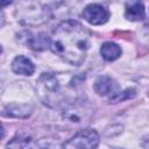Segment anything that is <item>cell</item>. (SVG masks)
I'll use <instances>...</instances> for the list:
<instances>
[{
  "instance_id": "cell-13",
  "label": "cell",
  "mask_w": 149,
  "mask_h": 149,
  "mask_svg": "<svg viewBox=\"0 0 149 149\" xmlns=\"http://www.w3.org/2000/svg\"><path fill=\"white\" fill-rule=\"evenodd\" d=\"M30 149H63V147L55 139H41L36 141Z\"/></svg>"
},
{
  "instance_id": "cell-5",
  "label": "cell",
  "mask_w": 149,
  "mask_h": 149,
  "mask_svg": "<svg viewBox=\"0 0 149 149\" xmlns=\"http://www.w3.org/2000/svg\"><path fill=\"white\" fill-rule=\"evenodd\" d=\"M83 17L91 24L99 26L107 22L109 17L108 10L99 3H90L83 10Z\"/></svg>"
},
{
  "instance_id": "cell-16",
  "label": "cell",
  "mask_w": 149,
  "mask_h": 149,
  "mask_svg": "<svg viewBox=\"0 0 149 149\" xmlns=\"http://www.w3.org/2000/svg\"><path fill=\"white\" fill-rule=\"evenodd\" d=\"M1 51H2V48H1V45H0V54H1Z\"/></svg>"
},
{
  "instance_id": "cell-12",
  "label": "cell",
  "mask_w": 149,
  "mask_h": 149,
  "mask_svg": "<svg viewBox=\"0 0 149 149\" xmlns=\"http://www.w3.org/2000/svg\"><path fill=\"white\" fill-rule=\"evenodd\" d=\"M29 141H30V136L17 134L6 144V149H23L29 143Z\"/></svg>"
},
{
  "instance_id": "cell-2",
  "label": "cell",
  "mask_w": 149,
  "mask_h": 149,
  "mask_svg": "<svg viewBox=\"0 0 149 149\" xmlns=\"http://www.w3.org/2000/svg\"><path fill=\"white\" fill-rule=\"evenodd\" d=\"M79 79L70 73H42L36 83L37 94L41 101L51 107H65L77 101Z\"/></svg>"
},
{
  "instance_id": "cell-14",
  "label": "cell",
  "mask_w": 149,
  "mask_h": 149,
  "mask_svg": "<svg viewBox=\"0 0 149 149\" xmlns=\"http://www.w3.org/2000/svg\"><path fill=\"white\" fill-rule=\"evenodd\" d=\"M5 23V15H3V12H2V8L0 7V28L3 26Z\"/></svg>"
},
{
  "instance_id": "cell-10",
  "label": "cell",
  "mask_w": 149,
  "mask_h": 149,
  "mask_svg": "<svg viewBox=\"0 0 149 149\" xmlns=\"http://www.w3.org/2000/svg\"><path fill=\"white\" fill-rule=\"evenodd\" d=\"M28 44L34 50H44L50 47V37H48L45 34L40 33L30 38H28Z\"/></svg>"
},
{
  "instance_id": "cell-15",
  "label": "cell",
  "mask_w": 149,
  "mask_h": 149,
  "mask_svg": "<svg viewBox=\"0 0 149 149\" xmlns=\"http://www.w3.org/2000/svg\"><path fill=\"white\" fill-rule=\"evenodd\" d=\"M3 136H5V128H3L2 123L0 122V140H1Z\"/></svg>"
},
{
  "instance_id": "cell-7",
  "label": "cell",
  "mask_w": 149,
  "mask_h": 149,
  "mask_svg": "<svg viewBox=\"0 0 149 149\" xmlns=\"http://www.w3.org/2000/svg\"><path fill=\"white\" fill-rule=\"evenodd\" d=\"M12 70L16 74L30 76L35 71V65L29 58H27L24 56H17L12 62Z\"/></svg>"
},
{
  "instance_id": "cell-8",
  "label": "cell",
  "mask_w": 149,
  "mask_h": 149,
  "mask_svg": "<svg viewBox=\"0 0 149 149\" xmlns=\"http://www.w3.org/2000/svg\"><path fill=\"white\" fill-rule=\"evenodd\" d=\"M125 16L129 21H141L146 16V9L142 2L140 1H130L126 3Z\"/></svg>"
},
{
  "instance_id": "cell-9",
  "label": "cell",
  "mask_w": 149,
  "mask_h": 149,
  "mask_svg": "<svg viewBox=\"0 0 149 149\" xmlns=\"http://www.w3.org/2000/svg\"><path fill=\"white\" fill-rule=\"evenodd\" d=\"M100 55L105 61L112 62L121 56V48L114 42H106L100 48Z\"/></svg>"
},
{
  "instance_id": "cell-11",
  "label": "cell",
  "mask_w": 149,
  "mask_h": 149,
  "mask_svg": "<svg viewBox=\"0 0 149 149\" xmlns=\"http://www.w3.org/2000/svg\"><path fill=\"white\" fill-rule=\"evenodd\" d=\"M6 114L10 116H16V118H24L30 115L31 113V107L26 106V105H20V106H8L6 108Z\"/></svg>"
},
{
  "instance_id": "cell-3",
  "label": "cell",
  "mask_w": 149,
  "mask_h": 149,
  "mask_svg": "<svg viewBox=\"0 0 149 149\" xmlns=\"http://www.w3.org/2000/svg\"><path fill=\"white\" fill-rule=\"evenodd\" d=\"M15 16L17 21L24 26H38L49 20L51 9L44 2L21 1L16 5Z\"/></svg>"
},
{
  "instance_id": "cell-1",
  "label": "cell",
  "mask_w": 149,
  "mask_h": 149,
  "mask_svg": "<svg viewBox=\"0 0 149 149\" xmlns=\"http://www.w3.org/2000/svg\"><path fill=\"white\" fill-rule=\"evenodd\" d=\"M90 47L87 29L74 20L61 22L50 38L51 50L66 63L78 66L85 58Z\"/></svg>"
},
{
  "instance_id": "cell-4",
  "label": "cell",
  "mask_w": 149,
  "mask_h": 149,
  "mask_svg": "<svg viewBox=\"0 0 149 149\" xmlns=\"http://www.w3.org/2000/svg\"><path fill=\"white\" fill-rule=\"evenodd\" d=\"M99 144V135L93 129L79 130L64 146L63 149H95Z\"/></svg>"
},
{
  "instance_id": "cell-6",
  "label": "cell",
  "mask_w": 149,
  "mask_h": 149,
  "mask_svg": "<svg viewBox=\"0 0 149 149\" xmlns=\"http://www.w3.org/2000/svg\"><path fill=\"white\" fill-rule=\"evenodd\" d=\"M119 85L118 83L108 77V76H101L99 77L94 83V91L99 95H114L118 93Z\"/></svg>"
}]
</instances>
